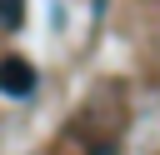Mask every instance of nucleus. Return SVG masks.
Here are the masks:
<instances>
[{"label":"nucleus","mask_w":160,"mask_h":155,"mask_svg":"<svg viewBox=\"0 0 160 155\" xmlns=\"http://www.w3.org/2000/svg\"><path fill=\"white\" fill-rule=\"evenodd\" d=\"M35 65L25 60V55H5L0 60V95H10V100H25L30 90H35Z\"/></svg>","instance_id":"nucleus-1"},{"label":"nucleus","mask_w":160,"mask_h":155,"mask_svg":"<svg viewBox=\"0 0 160 155\" xmlns=\"http://www.w3.org/2000/svg\"><path fill=\"white\" fill-rule=\"evenodd\" d=\"M0 20L5 25H20V0H0Z\"/></svg>","instance_id":"nucleus-2"}]
</instances>
